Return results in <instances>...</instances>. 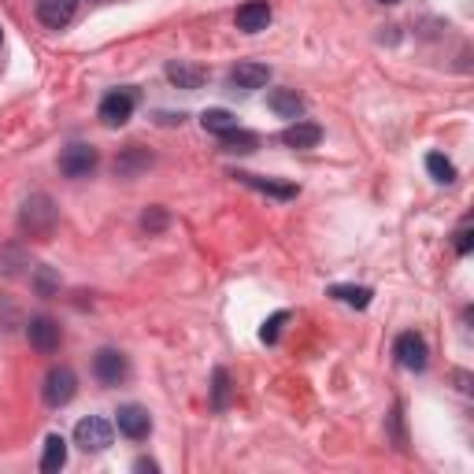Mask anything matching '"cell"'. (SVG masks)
Returning a JSON list of instances; mask_svg holds the SVG:
<instances>
[{
  "label": "cell",
  "instance_id": "cell-1",
  "mask_svg": "<svg viewBox=\"0 0 474 474\" xmlns=\"http://www.w3.org/2000/svg\"><path fill=\"white\" fill-rule=\"evenodd\" d=\"M19 226H23V234H30V237H49V234H52V226H56V204H52L45 193L30 197V200L23 204Z\"/></svg>",
  "mask_w": 474,
  "mask_h": 474
},
{
  "label": "cell",
  "instance_id": "cell-2",
  "mask_svg": "<svg viewBox=\"0 0 474 474\" xmlns=\"http://www.w3.org/2000/svg\"><path fill=\"white\" fill-rule=\"evenodd\" d=\"M97 167H100V152L93 145L74 141V145H67L64 152H59V171H64L67 178H89Z\"/></svg>",
  "mask_w": 474,
  "mask_h": 474
},
{
  "label": "cell",
  "instance_id": "cell-3",
  "mask_svg": "<svg viewBox=\"0 0 474 474\" xmlns=\"http://www.w3.org/2000/svg\"><path fill=\"white\" fill-rule=\"evenodd\" d=\"M41 393H45V404H49V408H64V404H71L74 393H78L74 370H71V367H52L49 375H45V385H41Z\"/></svg>",
  "mask_w": 474,
  "mask_h": 474
},
{
  "label": "cell",
  "instance_id": "cell-4",
  "mask_svg": "<svg viewBox=\"0 0 474 474\" xmlns=\"http://www.w3.org/2000/svg\"><path fill=\"white\" fill-rule=\"evenodd\" d=\"M115 426H119V434L122 438H130V441H145L152 434V416L141 404H122L115 411Z\"/></svg>",
  "mask_w": 474,
  "mask_h": 474
},
{
  "label": "cell",
  "instance_id": "cell-5",
  "mask_svg": "<svg viewBox=\"0 0 474 474\" xmlns=\"http://www.w3.org/2000/svg\"><path fill=\"white\" fill-rule=\"evenodd\" d=\"M393 356L404 370H423L426 360H430V348L423 341V334H416V330H404V334L393 341Z\"/></svg>",
  "mask_w": 474,
  "mask_h": 474
},
{
  "label": "cell",
  "instance_id": "cell-6",
  "mask_svg": "<svg viewBox=\"0 0 474 474\" xmlns=\"http://www.w3.org/2000/svg\"><path fill=\"white\" fill-rule=\"evenodd\" d=\"M74 441H78V448H86V452H105L112 445V423L100 419V416L82 419L74 426Z\"/></svg>",
  "mask_w": 474,
  "mask_h": 474
},
{
  "label": "cell",
  "instance_id": "cell-7",
  "mask_svg": "<svg viewBox=\"0 0 474 474\" xmlns=\"http://www.w3.org/2000/svg\"><path fill=\"white\" fill-rule=\"evenodd\" d=\"M93 375L105 385H122L127 375H130V363H127V356H122L119 348H100L97 360H93Z\"/></svg>",
  "mask_w": 474,
  "mask_h": 474
},
{
  "label": "cell",
  "instance_id": "cell-8",
  "mask_svg": "<svg viewBox=\"0 0 474 474\" xmlns=\"http://www.w3.org/2000/svg\"><path fill=\"white\" fill-rule=\"evenodd\" d=\"M134 105H137V93L134 89H115L100 100V122L105 127H122L130 115H134Z\"/></svg>",
  "mask_w": 474,
  "mask_h": 474
},
{
  "label": "cell",
  "instance_id": "cell-9",
  "mask_svg": "<svg viewBox=\"0 0 474 474\" xmlns=\"http://www.w3.org/2000/svg\"><path fill=\"white\" fill-rule=\"evenodd\" d=\"M27 338H30V345L37 348V353H45V356H52L56 348H59V341H64V334H59V322H52V319H45V315L30 319Z\"/></svg>",
  "mask_w": 474,
  "mask_h": 474
},
{
  "label": "cell",
  "instance_id": "cell-10",
  "mask_svg": "<svg viewBox=\"0 0 474 474\" xmlns=\"http://www.w3.org/2000/svg\"><path fill=\"white\" fill-rule=\"evenodd\" d=\"M78 12V0H37V19L49 30H64Z\"/></svg>",
  "mask_w": 474,
  "mask_h": 474
},
{
  "label": "cell",
  "instance_id": "cell-11",
  "mask_svg": "<svg viewBox=\"0 0 474 474\" xmlns=\"http://www.w3.org/2000/svg\"><path fill=\"white\" fill-rule=\"evenodd\" d=\"M271 4L267 0H249V4H241L237 8V30H245V34H260V30H267L271 27Z\"/></svg>",
  "mask_w": 474,
  "mask_h": 474
},
{
  "label": "cell",
  "instance_id": "cell-12",
  "mask_svg": "<svg viewBox=\"0 0 474 474\" xmlns=\"http://www.w3.org/2000/svg\"><path fill=\"white\" fill-rule=\"evenodd\" d=\"M319 141H322V127L319 122H307V119H297L282 130V145H290V149H315Z\"/></svg>",
  "mask_w": 474,
  "mask_h": 474
},
{
  "label": "cell",
  "instance_id": "cell-13",
  "mask_svg": "<svg viewBox=\"0 0 474 474\" xmlns=\"http://www.w3.org/2000/svg\"><path fill=\"white\" fill-rule=\"evenodd\" d=\"M267 82H271V67H267V64H253V59H249V64H237L230 71V86L234 89H245V93H249V89H263Z\"/></svg>",
  "mask_w": 474,
  "mask_h": 474
},
{
  "label": "cell",
  "instance_id": "cell-14",
  "mask_svg": "<svg viewBox=\"0 0 474 474\" xmlns=\"http://www.w3.org/2000/svg\"><path fill=\"white\" fill-rule=\"evenodd\" d=\"M267 108H271L278 119H290L297 122L304 115V97L297 89H275L271 97H267Z\"/></svg>",
  "mask_w": 474,
  "mask_h": 474
},
{
  "label": "cell",
  "instance_id": "cell-15",
  "mask_svg": "<svg viewBox=\"0 0 474 474\" xmlns=\"http://www.w3.org/2000/svg\"><path fill=\"white\" fill-rule=\"evenodd\" d=\"M167 78L175 82L178 89H200L204 86V78H208V71L204 67H193V64H167Z\"/></svg>",
  "mask_w": 474,
  "mask_h": 474
},
{
  "label": "cell",
  "instance_id": "cell-16",
  "mask_svg": "<svg viewBox=\"0 0 474 474\" xmlns=\"http://www.w3.org/2000/svg\"><path fill=\"white\" fill-rule=\"evenodd\" d=\"M152 163V156L145 152V149H137V145H130L127 152H122L119 159H115V175L119 178H134V175H141Z\"/></svg>",
  "mask_w": 474,
  "mask_h": 474
},
{
  "label": "cell",
  "instance_id": "cell-17",
  "mask_svg": "<svg viewBox=\"0 0 474 474\" xmlns=\"http://www.w3.org/2000/svg\"><path fill=\"white\" fill-rule=\"evenodd\" d=\"M234 178H241L245 185H253V190H260L267 197H278V200L297 197V185H285V182H271V178H260V175H234Z\"/></svg>",
  "mask_w": 474,
  "mask_h": 474
},
{
  "label": "cell",
  "instance_id": "cell-18",
  "mask_svg": "<svg viewBox=\"0 0 474 474\" xmlns=\"http://www.w3.org/2000/svg\"><path fill=\"white\" fill-rule=\"evenodd\" d=\"M64 463H67V441L59 438V434H49V438H45V452H41V470H45V474H56Z\"/></svg>",
  "mask_w": 474,
  "mask_h": 474
},
{
  "label": "cell",
  "instance_id": "cell-19",
  "mask_svg": "<svg viewBox=\"0 0 474 474\" xmlns=\"http://www.w3.org/2000/svg\"><path fill=\"white\" fill-rule=\"evenodd\" d=\"M230 393H234L230 370H226V367H215V375H212V408H215V411H226V408H230Z\"/></svg>",
  "mask_w": 474,
  "mask_h": 474
},
{
  "label": "cell",
  "instance_id": "cell-20",
  "mask_svg": "<svg viewBox=\"0 0 474 474\" xmlns=\"http://www.w3.org/2000/svg\"><path fill=\"white\" fill-rule=\"evenodd\" d=\"M200 127L208 130V134H219V137H222L226 130H234V127H237V119H234L230 112H226V108H208V112L200 115Z\"/></svg>",
  "mask_w": 474,
  "mask_h": 474
},
{
  "label": "cell",
  "instance_id": "cell-21",
  "mask_svg": "<svg viewBox=\"0 0 474 474\" xmlns=\"http://www.w3.org/2000/svg\"><path fill=\"white\" fill-rule=\"evenodd\" d=\"M330 297L341 304H353V307H367L375 293H370L367 285H330Z\"/></svg>",
  "mask_w": 474,
  "mask_h": 474
},
{
  "label": "cell",
  "instance_id": "cell-22",
  "mask_svg": "<svg viewBox=\"0 0 474 474\" xmlns=\"http://www.w3.org/2000/svg\"><path fill=\"white\" fill-rule=\"evenodd\" d=\"M256 145H260V137L249 134V130H237V127H234V130L222 134V149H226V152H253Z\"/></svg>",
  "mask_w": 474,
  "mask_h": 474
},
{
  "label": "cell",
  "instance_id": "cell-23",
  "mask_svg": "<svg viewBox=\"0 0 474 474\" xmlns=\"http://www.w3.org/2000/svg\"><path fill=\"white\" fill-rule=\"evenodd\" d=\"M426 171L434 175V182H445V185L456 182V167H452V163H448L441 152H430V156H426Z\"/></svg>",
  "mask_w": 474,
  "mask_h": 474
},
{
  "label": "cell",
  "instance_id": "cell-24",
  "mask_svg": "<svg viewBox=\"0 0 474 474\" xmlns=\"http://www.w3.org/2000/svg\"><path fill=\"white\" fill-rule=\"evenodd\" d=\"M163 226H167V212H163V208H149L145 215H141V230H145V234H159Z\"/></svg>",
  "mask_w": 474,
  "mask_h": 474
},
{
  "label": "cell",
  "instance_id": "cell-25",
  "mask_svg": "<svg viewBox=\"0 0 474 474\" xmlns=\"http://www.w3.org/2000/svg\"><path fill=\"white\" fill-rule=\"evenodd\" d=\"M285 319H290V315H285V312H278L275 319H267V326H263V334H260V338L275 345V341H278V330H282V322H285Z\"/></svg>",
  "mask_w": 474,
  "mask_h": 474
},
{
  "label": "cell",
  "instance_id": "cell-26",
  "mask_svg": "<svg viewBox=\"0 0 474 474\" xmlns=\"http://www.w3.org/2000/svg\"><path fill=\"white\" fill-rule=\"evenodd\" d=\"M456 253H460V256H467V253H470V226H467V222L456 230Z\"/></svg>",
  "mask_w": 474,
  "mask_h": 474
},
{
  "label": "cell",
  "instance_id": "cell-27",
  "mask_svg": "<svg viewBox=\"0 0 474 474\" xmlns=\"http://www.w3.org/2000/svg\"><path fill=\"white\" fill-rule=\"evenodd\" d=\"M134 470H149V474H156V470H159V463H156V460H137V463H134Z\"/></svg>",
  "mask_w": 474,
  "mask_h": 474
},
{
  "label": "cell",
  "instance_id": "cell-28",
  "mask_svg": "<svg viewBox=\"0 0 474 474\" xmlns=\"http://www.w3.org/2000/svg\"><path fill=\"white\" fill-rule=\"evenodd\" d=\"M378 4H400V0H378Z\"/></svg>",
  "mask_w": 474,
  "mask_h": 474
}]
</instances>
